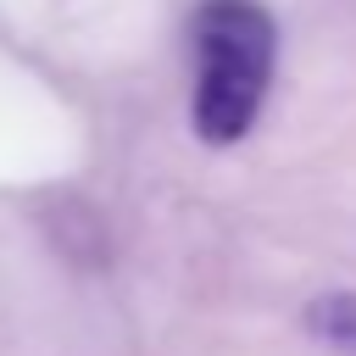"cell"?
I'll return each instance as SVG.
<instances>
[{"label": "cell", "mask_w": 356, "mask_h": 356, "mask_svg": "<svg viewBox=\"0 0 356 356\" xmlns=\"http://www.w3.org/2000/svg\"><path fill=\"white\" fill-rule=\"evenodd\" d=\"M278 28L256 0H206L195 11V134L234 145L273 89Z\"/></svg>", "instance_id": "obj_1"}, {"label": "cell", "mask_w": 356, "mask_h": 356, "mask_svg": "<svg viewBox=\"0 0 356 356\" xmlns=\"http://www.w3.org/2000/svg\"><path fill=\"white\" fill-rule=\"evenodd\" d=\"M306 323H312L317 339H328V345H339V350H356V295H328V300H317V306L306 312Z\"/></svg>", "instance_id": "obj_2"}]
</instances>
